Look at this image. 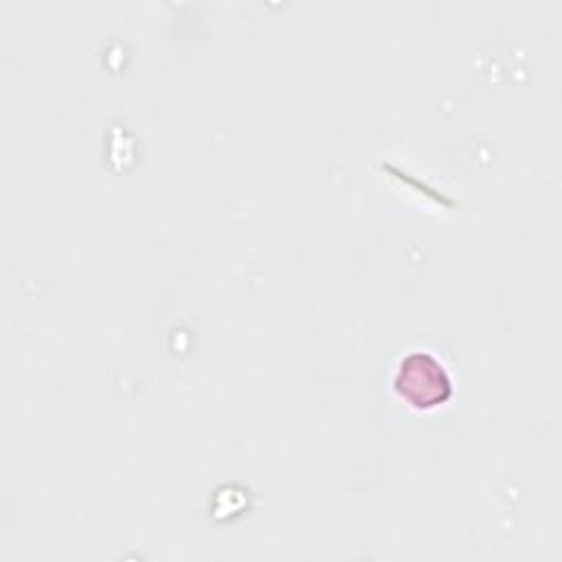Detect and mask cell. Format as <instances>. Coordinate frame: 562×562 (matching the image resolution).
I'll use <instances>...</instances> for the list:
<instances>
[{"label": "cell", "instance_id": "cell-1", "mask_svg": "<svg viewBox=\"0 0 562 562\" xmlns=\"http://www.w3.org/2000/svg\"><path fill=\"white\" fill-rule=\"evenodd\" d=\"M395 389L417 408H432L452 395V382L443 364L435 356L422 351L402 360Z\"/></svg>", "mask_w": 562, "mask_h": 562}]
</instances>
